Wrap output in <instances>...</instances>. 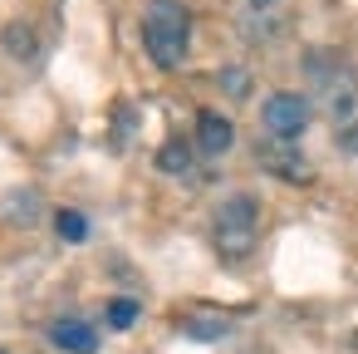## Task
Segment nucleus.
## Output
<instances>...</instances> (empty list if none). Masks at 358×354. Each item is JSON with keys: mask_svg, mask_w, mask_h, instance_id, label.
<instances>
[{"mask_svg": "<svg viewBox=\"0 0 358 354\" xmlns=\"http://www.w3.org/2000/svg\"><path fill=\"white\" fill-rule=\"evenodd\" d=\"M143 45L157 69H182L192 45V15L182 0H148L143 6Z\"/></svg>", "mask_w": 358, "mask_h": 354, "instance_id": "f257e3e1", "label": "nucleus"}, {"mask_svg": "<svg viewBox=\"0 0 358 354\" xmlns=\"http://www.w3.org/2000/svg\"><path fill=\"white\" fill-rule=\"evenodd\" d=\"M255 236H260V202L250 192H231L216 217H211V241L226 261H241L255 251Z\"/></svg>", "mask_w": 358, "mask_h": 354, "instance_id": "f03ea898", "label": "nucleus"}, {"mask_svg": "<svg viewBox=\"0 0 358 354\" xmlns=\"http://www.w3.org/2000/svg\"><path fill=\"white\" fill-rule=\"evenodd\" d=\"M309 118H314V104L304 94H294V89H280V94H270L260 104V123H265V133L275 143H294L309 128Z\"/></svg>", "mask_w": 358, "mask_h": 354, "instance_id": "7ed1b4c3", "label": "nucleus"}, {"mask_svg": "<svg viewBox=\"0 0 358 354\" xmlns=\"http://www.w3.org/2000/svg\"><path fill=\"white\" fill-rule=\"evenodd\" d=\"M304 74L324 89V99H329V109H334V118H343V114H353V74L338 64V55L334 50H314L309 60H304Z\"/></svg>", "mask_w": 358, "mask_h": 354, "instance_id": "20e7f679", "label": "nucleus"}, {"mask_svg": "<svg viewBox=\"0 0 358 354\" xmlns=\"http://www.w3.org/2000/svg\"><path fill=\"white\" fill-rule=\"evenodd\" d=\"M192 143H196V153L221 158V153H231V143H236V123H231L226 114H216V109H201V114H196Z\"/></svg>", "mask_w": 358, "mask_h": 354, "instance_id": "39448f33", "label": "nucleus"}, {"mask_svg": "<svg viewBox=\"0 0 358 354\" xmlns=\"http://www.w3.org/2000/svg\"><path fill=\"white\" fill-rule=\"evenodd\" d=\"M50 339H55V349H64V354H99V329H94L89 320H79V315L55 320V325H50Z\"/></svg>", "mask_w": 358, "mask_h": 354, "instance_id": "423d86ee", "label": "nucleus"}, {"mask_svg": "<svg viewBox=\"0 0 358 354\" xmlns=\"http://www.w3.org/2000/svg\"><path fill=\"white\" fill-rule=\"evenodd\" d=\"M157 168H162L167 177H187V172H192V143H182V138L162 143V148H157Z\"/></svg>", "mask_w": 358, "mask_h": 354, "instance_id": "0eeeda50", "label": "nucleus"}, {"mask_svg": "<svg viewBox=\"0 0 358 354\" xmlns=\"http://www.w3.org/2000/svg\"><path fill=\"white\" fill-rule=\"evenodd\" d=\"M260 158H265V163H270L280 177H289V182H309V163H304V158H294V153H280V148H270V143L260 148Z\"/></svg>", "mask_w": 358, "mask_h": 354, "instance_id": "6e6552de", "label": "nucleus"}, {"mask_svg": "<svg viewBox=\"0 0 358 354\" xmlns=\"http://www.w3.org/2000/svg\"><path fill=\"white\" fill-rule=\"evenodd\" d=\"M40 207H45L40 192H10V197H6V217H10L15 226H35V222H40Z\"/></svg>", "mask_w": 358, "mask_h": 354, "instance_id": "1a4fd4ad", "label": "nucleus"}, {"mask_svg": "<svg viewBox=\"0 0 358 354\" xmlns=\"http://www.w3.org/2000/svg\"><path fill=\"white\" fill-rule=\"evenodd\" d=\"M182 329H187L192 339H206V344H211V339H226V334H231V320H221V315H192Z\"/></svg>", "mask_w": 358, "mask_h": 354, "instance_id": "9d476101", "label": "nucleus"}, {"mask_svg": "<svg viewBox=\"0 0 358 354\" xmlns=\"http://www.w3.org/2000/svg\"><path fill=\"white\" fill-rule=\"evenodd\" d=\"M6 50H10L15 60H35L40 40H35V30H30V25H10V30H6Z\"/></svg>", "mask_w": 358, "mask_h": 354, "instance_id": "9b49d317", "label": "nucleus"}, {"mask_svg": "<svg viewBox=\"0 0 358 354\" xmlns=\"http://www.w3.org/2000/svg\"><path fill=\"white\" fill-rule=\"evenodd\" d=\"M216 84H221L231 99H250V74H245L241 64H226V69L216 74Z\"/></svg>", "mask_w": 358, "mask_h": 354, "instance_id": "f8f14e48", "label": "nucleus"}, {"mask_svg": "<svg viewBox=\"0 0 358 354\" xmlns=\"http://www.w3.org/2000/svg\"><path fill=\"white\" fill-rule=\"evenodd\" d=\"M55 231H59L64 241H84V236H89V222H84V212H69V207H64V212L55 217Z\"/></svg>", "mask_w": 358, "mask_h": 354, "instance_id": "ddd939ff", "label": "nucleus"}, {"mask_svg": "<svg viewBox=\"0 0 358 354\" xmlns=\"http://www.w3.org/2000/svg\"><path fill=\"white\" fill-rule=\"evenodd\" d=\"M138 320V300H108V325L113 329H128Z\"/></svg>", "mask_w": 358, "mask_h": 354, "instance_id": "4468645a", "label": "nucleus"}, {"mask_svg": "<svg viewBox=\"0 0 358 354\" xmlns=\"http://www.w3.org/2000/svg\"><path fill=\"white\" fill-rule=\"evenodd\" d=\"M338 148H348V153H358V123H348V128L338 133Z\"/></svg>", "mask_w": 358, "mask_h": 354, "instance_id": "2eb2a0df", "label": "nucleus"}, {"mask_svg": "<svg viewBox=\"0 0 358 354\" xmlns=\"http://www.w3.org/2000/svg\"><path fill=\"white\" fill-rule=\"evenodd\" d=\"M255 6H260V0H255Z\"/></svg>", "mask_w": 358, "mask_h": 354, "instance_id": "dca6fc26", "label": "nucleus"}]
</instances>
